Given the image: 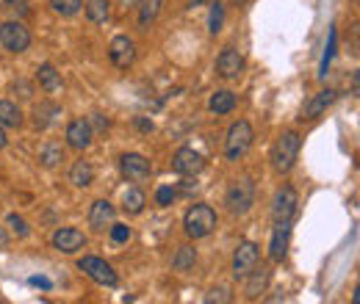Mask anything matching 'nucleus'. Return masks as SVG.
<instances>
[{
  "label": "nucleus",
  "instance_id": "24",
  "mask_svg": "<svg viewBox=\"0 0 360 304\" xmlns=\"http://www.w3.org/2000/svg\"><path fill=\"white\" fill-rule=\"evenodd\" d=\"M0 125L3 128H20L22 125V111L11 100H0Z\"/></svg>",
  "mask_w": 360,
  "mask_h": 304
},
{
  "label": "nucleus",
  "instance_id": "6",
  "mask_svg": "<svg viewBox=\"0 0 360 304\" xmlns=\"http://www.w3.org/2000/svg\"><path fill=\"white\" fill-rule=\"evenodd\" d=\"M0 45L8 53H25L31 47V31L22 25V20H6L0 25Z\"/></svg>",
  "mask_w": 360,
  "mask_h": 304
},
{
  "label": "nucleus",
  "instance_id": "18",
  "mask_svg": "<svg viewBox=\"0 0 360 304\" xmlns=\"http://www.w3.org/2000/svg\"><path fill=\"white\" fill-rule=\"evenodd\" d=\"M269 277H272V271L266 268V266H255L244 280H247V285H244V294H247V299H258L264 291H266V285H269Z\"/></svg>",
  "mask_w": 360,
  "mask_h": 304
},
{
  "label": "nucleus",
  "instance_id": "36",
  "mask_svg": "<svg viewBox=\"0 0 360 304\" xmlns=\"http://www.w3.org/2000/svg\"><path fill=\"white\" fill-rule=\"evenodd\" d=\"M14 89H20V97H31V83L20 80V83H14Z\"/></svg>",
  "mask_w": 360,
  "mask_h": 304
},
{
  "label": "nucleus",
  "instance_id": "19",
  "mask_svg": "<svg viewBox=\"0 0 360 304\" xmlns=\"http://www.w3.org/2000/svg\"><path fill=\"white\" fill-rule=\"evenodd\" d=\"M208 108L214 111L216 116H224V114H230L233 108H236V94L230 91V89H219L211 94V100H208Z\"/></svg>",
  "mask_w": 360,
  "mask_h": 304
},
{
  "label": "nucleus",
  "instance_id": "39",
  "mask_svg": "<svg viewBox=\"0 0 360 304\" xmlns=\"http://www.w3.org/2000/svg\"><path fill=\"white\" fill-rule=\"evenodd\" d=\"M8 246V235H6V229L0 227V249H6Z\"/></svg>",
  "mask_w": 360,
  "mask_h": 304
},
{
  "label": "nucleus",
  "instance_id": "15",
  "mask_svg": "<svg viewBox=\"0 0 360 304\" xmlns=\"http://www.w3.org/2000/svg\"><path fill=\"white\" fill-rule=\"evenodd\" d=\"M336 102V91L333 89H322V91H316L310 100H308V105L302 108V122H313V119H319L330 105Z\"/></svg>",
  "mask_w": 360,
  "mask_h": 304
},
{
  "label": "nucleus",
  "instance_id": "32",
  "mask_svg": "<svg viewBox=\"0 0 360 304\" xmlns=\"http://www.w3.org/2000/svg\"><path fill=\"white\" fill-rule=\"evenodd\" d=\"M222 22H224V6L216 0V3H211V22H208L211 33H219V31H222Z\"/></svg>",
  "mask_w": 360,
  "mask_h": 304
},
{
  "label": "nucleus",
  "instance_id": "42",
  "mask_svg": "<svg viewBox=\"0 0 360 304\" xmlns=\"http://www.w3.org/2000/svg\"><path fill=\"white\" fill-rule=\"evenodd\" d=\"M238 3H247V0H238Z\"/></svg>",
  "mask_w": 360,
  "mask_h": 304
},
{
  "label": "nucleus",
  "instance_id": "7",
  "mask_svg": "<svg viewBox=\"0 0 360 304\" xmlns=\"http://www.w3.org/2000/svg\"><path fill=\"white\" fill-rule=\"evenodd\" d=\"M261 260V249L252 243V241H241L236 246V254H233V277L236 280H244Z\"/></svg>",
  "mask_w": 360,
  "mask_h": 304
},
{
  "label": "nucleus",
  "instance_id": "29",
  "mask_svg": "<svg viewBox=\"0 0 360 304\" xmlns=\"http://www.w3.org/2000/svg\"><path fill=\"white\" fill-rule=\"evenodd\" d=\"M50 8L62 17H75L83 8V0H50Z\"/></svg>",
  "mask_w": 360,
  "mask_h": 304
},
{
  "label": "nucleus",
  "instance_id": "17",
  "mask_svg": "<svg viewBox=\"0 0 360 304\" xmlns=\"http://www.w3.org/2000/svg\"><path fill=\"white\" fill-rule=\"evenodd\" d=\"M288 241H291V222H278V227L272 232V241H269V257L275 263H280L286 257Z\"/></svg>",
  "mask_w": 360,
  "mask_h": 304
},
{
  "label": "nucleus",
  "instance_id": "30",
  "mask_svg": "<svg viewBox=\"0 0 360 304\" xmlns=\"http://www.w3.org/2000/svg\"><path fill=\"white\" fill-rule=\"evenodd\" d=\"M3 8L14 17V20H22L31 14V0H3Z\"/></svg>",
  "mask_w": 360,
  "mask_h": 304
},
{
  "label": "nucleus",
  "instance_id": "41",
  "mask_svg": "<svg viewBox=\"0 0 360 304\" xmlns=\"http://www.w3.org/2000/svg\"><path fill=\"white\" fill-rule=\"evenodd\" d=\"M120 3H122V6H136L139 0H120Z\"/></svg>",
  "mask_w": 360,
  "mask_h": 304
},
{
  "label": "nucleus",
  "instance_id": "5",
  "mask_svg": "<svg viewBox=\"0 0 360 304\" xmlns=\"http://www.w3.org/2000/svg\"><path fill=\"white\" fill-rule=\"evenodd\" d=\"M78 268H80L92 282H97V285L117 288V282H120V277H117L114 266H111V263H106L103 257H92V254H86V257H80V260H78Z\"/></svg>",
  "mask_w": 360,
  "mask_h": 304
},
{
  "label": "nucleus",
  "instance_id": "20",
  "mask_svg": "<svg viewBox=\"0 0 360 304\" xmlns=\"http://www.w3.org/2000/svg\"><path fill=\"white\" fill-rule=\"evenodd\" d=\"M70 183L78 188H89L94 183V169L89 160H75L70 169Z\"/></svg>",
  "mask_w": 360,
  "mask_h": 304
},
{
  "label": "nucleus",
  "instance_id": "33",
  "mask_svg": "<svg viewBox=\"0 0 360 304\" xmlns=\"http://www.w3.org/2000/svg\"><path fill=\"white\" fill-rule=\"evenodd\" d=\"M175 197H178V194H175L172 185H161V188L155 191V202H158L161 208H169V205L175 202Z\"/></svg>",
  "mask_w": 360,
  "mask_h": 304
},
{
  "label": "nucleus",
  "instance_id": "16",
  "mask_svg": "<svg viewBox=\"0 0 360 304\" xmlns=\"http://www.w3.org/2000/svg\"><path fill=\"white\" fill-rule=\"evenodd\" d=\"M114 219H117V208H114L108 199L92 202V208H89V227L97 229V232H103L106 227L114 225Z\"/></svg>",
  "mask_w": 360,
  "mask_h": 304
},
{
  "label": "nucleus",
  "instance_id": "4",
  "mask_svg": "<svg viewBox=\"0 0 360 304\" xmlns=\"http://www.w3.org/2000/svg\"><path fill=\"white\" fill-rule=\"evenodd\" d=\"M224 205H227V211H230V213H236V216L247 213V211L255 205V185H252V180H250V177L236 180V183L227 188Z\"/></svg>",
  "mask_w": 360,
  "mask_h": 304
},
{
  "label": "nucleus",
  "instance_id": "37",
  "mask_svg": "<svg viewBox=\"0 0 360 304\" xmlns=\"http://www.w3.org/2000/svg\"><path fill=\"white\" fill-rule=\"evenodd\" d=\"M92 122H94V125H97L100 130H106V128H108V122H106V119H103L100 114H94V119H92Z\"/></svg>",
  "mask_w": 360,
  "mask_h": 304
},
{
  "label": "nucleus",
  "instance_id": "34",
  "mask_svg": "<svg viewBox=\"0 0 360 304\" xmlns=\"http://www.w3.org/2000/svg\"><path fill=\"white\" fill-rule=\"evenodd\" d=\"M131 238V227L128 225H111V241L114 243H125Z\"/></svg>",
  "mask_w": 360,
  "mask_h": 304
},
{
  "label": "nucleus",
  "instance_id": "3",
  "mask_svg": "<svg viewBox=\"0 0 360 304\" xmlns=\"http://www.w3.org/2000/svg\"><path fill=\"white\" fill-rule=\"evenodd\" d=\"M252 139H255V133H252V125H250L247 119L233 122L230 130H227V139H224V158H227V160L244 158L247 150L252 147Z\"/></svg>",
  "mask_w": 360,
  "mask_h": 304
},
{
  "label": "nucleus",
  "instance_id": "11",
  "mask_svg": "<svg viewBox=\"0 0 360 304\" xmlns=\"http://www.w3.org/2000/svg\"><path fill=\"white\" fill-rule=\"evenodd\" d=\"M120 169H122V174L131 180V183H144L150 174H152V166H150V160L139 155V152H125L122 158H120Z\"/></svg>",
  "mask_w": 360,
  "mask_h": 304
},
{
  "label": "nucleus",
  "instance_id": "10",
  "mask_svg": "<svg viewBox=\"0 0 360 304\" xmlns=\"http://www.w3.org/2000/svg\"><path fill=\"white\" fill-rule=\"evenodd\" d=\"M296 205H299V197L291 185H283L278 194H275V202H272V219L275 225L278 222H291L294 213H296Z\"/></svg>",
  "mask_w": 360,
  "mask_h": 304
},
{
  "label": "nucleus",
  "instance_id": "9",
  "mask_svg": "<svg viewBox=\"0 0 360 304\" xmlns=\"http://www.w3.org/2000/svg\"><path fill=\"white\" fill-rule=\"evenodd\" d=\"M172 169L178 174H183V177H197L206 169V158L197 150H192V147H180L172 158Z\"/></svg>",
  "mask_w": 360,
  "mask_h": 304
},
{
  "label": "nucleus",
  "instance_id": "21",
  "mask_svg": "<svg viewBox=\"0 0 360 304\" xmlns=\"http://www.w3.org/2000/svg\"><path fill=\"white\" fill-rule=\"evenodd\" d=\"M144 205H147V197H144L142 188H128V191L122 194V211H125L128 216H139L144 211Z\"/></svg>",
  "mask_w": 360,
  "mask_h": 304
},
{
  "label": "nucleus",
  "instance_id": "13",
  "mask_svg": "<svg viewBox=\"0 0 360 304\" xmlns=\"http://www.w3.org/2000/svg\"><path fill=\"white\" fill-rule=\"evenodd\" d=\"M86 246V235L75 227H62L53 232V249L64 252V254H75L78 249Z\"/></svg>",
  "mask_w": 360,
  "mask_h": 304
},
{
  "label": "nucleus",
  "instance_id": "40",
  "mask_svg": "<svg viewBox=\"0 0 360 304\" xmlns=\"http://www.w3.org/2000/svg\"><path fill=\"white\" fill-rule=\"evenodd\" d=\"M8 144V136H6V130H3V125H0V150Z\"/></svg>",
  "mask_w": 360,
  "mask_h": 304
},
{
  "label": "nucleus",
  "instance_id": "25",
  "mask_svg": "<svg viewBox=\"0 0 360 304\" xmlns=\"http://www.w3.org/2000/svg\"><path fill=\"white\" fill-rule=\"evenodd\" d=\"M136 6H139V25H142V28H150V25L158 20V14H161L164 0H139Z\"/></svg>",
  "mask_w": 360,
  "mask_h": 304
},
{
  "label": "nucleus",
  "instance_id": "31",
  "mask_svg": "<svg viewBox=\"0 0 360 304\" xmlns=\"http://www.w3.org/2000/svg\"><path fill=\"white\" fill-rule=\"evenodd\" d=\"M6 225H8V229H11V235H17V238H28V222L22 219V216H17V213H11L8 219H6Z\"/></svg>",
  "mask_w": 360,
  "mask_h": 304
},
{
  "label": "nucleus",
  "instance_id": "14",
  "mask_svg": "<svg viewBox=\"0 0 360 304\" xmlns=\"http://www.w3.org/2000/svg\"><path fill=\"white\" fill-rule=\"evenodd\" d=\"M92 139H94V130H92V122L86 119H75L67 125V144L72 150L83 152L92 147Z\"/></svg>",
  "mask_w": 360,
  "mask_h": 304
},
{
  "label": "nucleus",
  "instance_id": "1",
  "mask_svg": "<svg viewBox=\"0 0 360 304\" xmlns=\"http://www.w3.org/2000/svg\"><path fill=\"white\" fill-rule=\"evenodd\" d=\"M183 229H186V235L194 238V241L211 235L216 229V211L211 205H206V202L192 205V208L186 211V216H183Z\"/></svg>",
  "mask_w": 360,
  "mask_h": 304
},
{
  "label": "nucleus",
  "instance_id": "12",
  "mask_svg": "<svg viewBox=\"0 0 360 304\" xmlns=\"http://www.w3.org/2000/svg\"><path fill=\"white\" fill-rule=\"evenodd\" d=\"M216 73L222 77H227V80L238 77L244 73V56H241L236 47H224V50L219 53V59H216Z\"/></svg>",
  "mask_w": 360,
  "mask_h": 304
},
{
  "label": "nucleus",
  "instance_id": "22",
  "mask_svg": "<svg viewBox=\"0 0 360 304\" xmlns=\"http://www.w3.org/2000/svg\"><path fill=\"white\" fill-rule=\"evenodd\" d=\"M36 80H39V86H42L45 91H59V89H62V73H59L53 64H42V67L36 70Z\"/></svg>",
  "mask_w": 360,
  "mask_h": 304
},
{
  "label": "nucleus",
  "instance_id": "28",
  "mask_svg": "<svg viewBox=\"0 0 360 304\" xmlns=\"http://www.w3.org/2000/svg\"><path fill=\"white\" fill-rule=\"evenodd\" d=\"M86 17H89V22H106L111 17V3L108 0H89Z\"/></svg>",
  "mask_w": 360,
  "mask_h": 304
},
{
  "label": "nucleus",
  "instance_id": "38",
  "mask_svg": "<svg viewBox=\"0 0 360 304\" xmlns=\"http://www.w3.org/2000/svg\"><path fill=\"white\" fill-rule=\"evenodd\" d=\"M136 125H139V130H144V133H147V130H152V122H147V119H139Z\"/></svg>",
  "mask_w": 360,
  "mask_h": 304
},
{
  "label": "nucleus",
  "instance_id": "26",
  "mask_svg": "<svg viewBox=\"0 0 360 304\" xmlns=\"http://www.w3.org/2000/svg\"><path fill=\"white\" fill-rule=\"evenodd\" d=\"M39 160H42V166H48V169L59 166V163L64 160V147H62L59 142H48V144L39 150Z\"/></svg>",
  "mask_w": 360,
  "mask_h": 304
},
{
  "label": "nucleus",
  "instance_id": "27",
  "mask_svg": "<svg viewBox=\"0 0 360 304\" xmlns=\"http://www.w3.org/2000/svg\"><path fill=\"white\" fill-rule=\"evenodd\" d=\"M194 263H197V252H194V246H180L178 249V254L172 257V268L175 271H189V268H194Z\"/></svg>",
  "mask_w": 360,
  "mask_h": 304
},
{
  "label": "nucleus",
  "instance_id": "23",
  "mask_svg": "<svg viewBox=\"0 0 360 304\" xmlns=\"http://www.w3.org/2000/svg\"><path fill=\"white\" fill-rule=\"evenodd\" d=\"M59 114H62V108H59L56 102H39V105L34 108V125H36V128H48V125L56 122Z\"/></svg>",
  "mask_w": 360,
  "mask_h": 304
},
{
  "label": "nucleus",
  "instance_id": "35",
  "mask_svg": "<svg viewBox=\"0 0 360 304\" xmlns=\"http://www.w3.org/2000/svg\"><path fill=\"white\" fill-rule=\"evenodd\" d=\"M233 296H230V291L227 288H214L208 296H206V302L208 304H214V302H219V304H224V302H230Z\"/></svg>",
  "mask_w": 360,
  "mask_h": 304
},
{
  "label": "nucleus",
  "instance_id": "8",
  "mask_svg": "<svg viewBox=\"0 0 360 304\" xmlns=\"http://www.w3.org/2000/svg\"><path fill=\"white\" fill-rule=\"evenodd\" d=\"M108 59L120 70L134 67V61H136V42L131 36H114L111 45H108Z\"/></svg>",
  "mask_w": 360,
  "mask_h": 304
},
{
  "label": "nucleus",
  "instance_id": "2",
  "mask_svg": "<svg viewBox=\"0 0 360 304\" xmlns=\"http://www.w3.org/2000/svg\"><path fill=\"white\" fill-rule=\"evenodd\" d=\"M299 147H302V139H299L296 130L280 133L278 142H275V147H272V166H275V172H280V174L291 172L294 163H296V158H299Z\"/></svg>",
  "mask_w": 360,
  "mask_h": 304
}]
</instances>
